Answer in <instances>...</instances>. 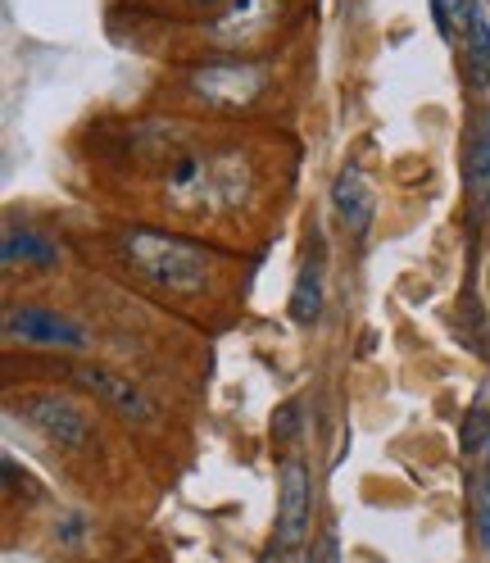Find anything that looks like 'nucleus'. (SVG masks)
<instances>
[{
    "mask_svg": "<svg viewBox=\"0 0 490 563\" xmlns=\"http://www.w3.org/2000/svg\"><path fill=\"white\" fill-rule=\"evenodd\" d=\"M114 251L146 287L164 296H204L219 264V255L204 251L200 241L164 232V228H123L114 236Z\"/></svg>",
    "mask_w": 490,
    "mask_h": 563,
    "instance_id": "obj_1",
    "label": "nucleus"
},
{
    "mask_svg": "<svg viewBox=\"0 0 490 563\" xmlns=\"http://www.w3.org/2000/svg\"><path fill=\"white\" fill-rule=\"evenodd\" d=\"M441 37L459 55V78L468 91H490V14L486 0H432Z\"/></svg>",
    "mask_w": 490,
    "mask_h": 563,
    "instance_id": "obj_2",
    "label": "nucleus"
},
{
    "mask_svg": "<svg viewBox=\"0 0 490 563\" xmlns=\"http://www.w3.org/2000/svg\"><path fill=\"white\" fill-rule=\"evenodd\" d=\"M272 74L259 59H209L187 74V91L214 114H241L264 100Z\"/></svg>",
    "mask_w": 490,
    "mask_h": 563,
    "instance_id": "obj_3",
    "label": "nucleus"
},
{
    "mask_svg": "<svg viewBox=\"0 0 490 563\" xmlns=\"http://www.w3.org/2000/svg\"><path fill=\"white\" fill-rule=\"evenodd\" d=\"M19 413L59 450H87L96 441V413L64 391H32L23 396Z\"/></svg>",
    "mask_w": 490,
    "mask_h": 563,
    "instance_id": "obj_4",
    "label": "nucleus"
},
{
    "mask_svg": "<svg viewBox=\"0 0 490 563\" xmlns=\"http://www.w3.org/2000/svg\"><path fill=\"white\" fill-rule=\"evenodd\" d=\"M5 341L37 345V350H87L91 332L64 309L51 305H10L5 309Z\"/></svg>",
    "mask_w": 490,
    "mask_h": 563,
    "instance_id": "obj_5",
    "label": "nucleus"
},
{
    "mask_svg": "<svg viewBox=\"0 0 490 563\" xmlns=\"http://www.w3.org/2000/svg\"><path fill=\"white\" fill-rule=\"evenodd\" d=\"M74 382L82 386L87 396H96L110 413H119L123 422H142V428H151V422H159V405L151 400L146 386H136L132 377L104 368V364H78L74 368Z\"/></svg>",
    "mask_w": 490,
    "mask_h": 563,
    "instance_id": "obj_6",
    "label": "nucleus"
},
{
    "mask_svg": "<svg viewBox=\"0 0 490 563\" xmlns=\"http://www.w3.org/2000/svg\"><path fill=\"white\" fill-rule=\"evenodd\" d=\"M309 522H313V473L304 460L287 454L282 468H277V541L291 550H300L309 541Z\"/></svg>",
    "mask_w": 490,
    "mask_h": 563,
    "instance_id": "obj_7",
    "label": "nucleus"
},
{
    "mask_svg": "<svg viewBox=\"0 0 490 563\" xmlns=\"http://www.w3.org/2000/svg\"><path fill=\"white\" fill-rule=\"evenodd\" d=\"M164 200L178 209V214H204V209H219L214 155L182 151L178 159H168L164 164Z\"/></svg>",
    "mask_w": 490,
    "mask_h": 563,
    "instance_id": "obj_8",
    "label": "nucleus"
},
{
    "mask_svg": "<svg viewBox=\"0 0 490 563\" xmlns=\"http://www.w3.org/2000/svg\"><path fill=\"white\" fill-rule=\"evenodd\" d=\"M277 23V0H227V5L209 19V42H219V46H255L259 37H268Z\"/></svg>",
    "mask_w": 490,
    "mask_h": 563,
    "instance_id": "obj_9",
    "label": "nucleus"
},
{
    "mask_svg": "<svg viewBox=\"0 0 490 563\" xmlns=\"http://www.w3.org/2000/svg\"><path fill=\"white\" fill-rule=\"evenodd\" d=\"M332 209H336V219L349 236H368L372 219H377V191L372 183L364 178V173L355 164H345L336 173V183H332Z\"/></svg>",
    "mask_w": 490,
    "mask_h": 563,
    "instance_id": "obj_10",
    "label": "nucleus"
},
{
    "mask_svg": "<svg viewBox=\"0 0 490 563\" xmlns=\"http://www.w3.org/2000/svg\"><path fill=\"white\" fill-rule=\"evenodd\" d=\"M0 260H5V268H59L64 251H59V241L51 232L10 219L5 241H0Z\"/></svg>",
    "mask_w": 490,
    "mask_h": 563,
    "instance_id": "obj_11",
    "label": "nucleus"
},
{
    "mask_svg": "<svg viewBox=\"0 0 490 563\" xmlns=\"http://www.w3.org/2000/svg\"><path fill=\"white\" fill-rule=\"evenodd\" d=\"M327 273V251L319 245V232H313V251L304 255L300 273H296V287H291V300H287V313L296 328H313L323 319V277Z\"/></svg>",
    "mask_w": 490,
    "mask_h": 563,
    "instance_id": "obj_12",
    "label": "nucleus"
},
{
    "mask_svg": "<svg viewBox=\"0 0 490 563\" xmlns=\"http://www.w3.org/2000/svg\"><path fill=\"white\" fill-rule=\"evenodd\" d=\"M464 191H468L472 214L481 219L490 209V119L486 114L472 119L468 141H464Z\"/></svg>",
    "mask_w": 490,
    "mask_h": 563,
    "instance_id": "obj_13",
    "label": "nucleus"
},
{
    "mask_svg": "<svg viewBox=\"0 0 490 563\" xmlns=\"http://www.w3.org/2000/svg\"><path fill=\"white\" fill-rule=\"evenodd\" d=\"M490 450V377L477 386V396L468 400L464 418H459V454L464 460H481Z\"/></svg>",
    "mask_w": 490,
    "mask_h": 563,
    "instance_id": "obj_14",
    "label": "nucleus"
},
{
    "mask_svg": "<svg viewBox=\"0 0 490 563\" xmlns=\"http://www.w3.org/2000/svg\"><path fill=\"white\" fill-rule=\"evenodd\" d=\"M468 514H472L477 545H481V550H490V450L481 454L477 473L468 477Z\"/></svg>",
    "mask_w": 490,
    "mask_h": 563,
    "instance_id": "obj_15",
    "label": "nucleus"
},
{
    "mask_svg": "<svg viewBox=\"0 0 490 563\" xmlns=\"http://www.w3.org/2000/svg\"><path fill=\"white\" fill-rule=\"evenodd\" d=\"M300 413H304L300 400H287L282 409L272 413V441H277V445H291V441L300 437Z\"/></svg>",
    "mask_w": 490,
    "mask_h": 563,
    "instance_id": "obj_16",
    "label": "nucleus"
},
{
    "mask_svg": "<svg viewBox=\"0 0 490 563\" xmlns=\"http://www.w3.org/2000/svg\"><path fill=\"white\" fill-rule=\"evenodd\" d=\"M304 563H341V537H336V527H323V532L309 541Z\"/></svg>",
    "mask_w": 490,
    "mask_h": 563,
    "instance_id": "obj_17",
    "label": "nucleus"
},
{
    "mask_svg": "<svg viewBox=\"0 0 490 563\" xmlns=\"http://www.w3.org/2000/svg\"><path fill=\"white\" fill-rule=\"evenodd\" d=\"M87 532H91V527H87L82 514H64V518H55V541H59V545H82Z\"/></svg>",
    "mask_w": 490,
    "mask_h": 563,
    "instance_id": "obj_18",
    "label": "nucleus"
},
{
    "mask_svg": "<svg viewBox=\"0 0 490 563\" xmlns=\"http://www.w3.org/2000/svg\"><path fill=\"white\" fill-rule=\"evenodd\" d=\"M255 563H287V545L272 537V541H268V545L259 550V559H255Z\"/></svg>",
    "mask_w": 490,
    "mask_h": 563,
    "instance_id": "obj_19",
    "label": "nucleus"
}]
</instances>
